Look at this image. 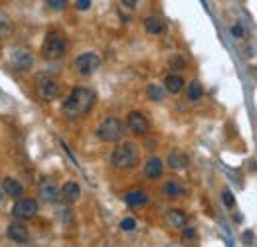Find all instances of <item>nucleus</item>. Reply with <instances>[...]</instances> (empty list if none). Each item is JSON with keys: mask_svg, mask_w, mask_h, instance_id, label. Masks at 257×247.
<instances>
[{"mask_svg": "<svg viewBox=\"0 0 257 247\" xmlns=\"http://www.w3.org/2000/svg\"><path fill=\"white\" fill-rule=\"evenodd\" d=\"M95 105V93L89 87H75L64 101V115L67 119H79Z\"/></svg>", "mask_w": 257, "mask_h": 247, "instance_id": "f257e3e1", "label": "nucleus"}, {"mask_svg": "<svg viewBox=\"0 0 257 247\" xmlns=\"http://www.w3.org/2000/svg\"><path fill=\"white\" fill-rule=\"evenodd\" d=\"M111 164L117 170H131L139 164V149L133 143H123L119 145L113 155H111Z\"/></svg>", "mask_w": 257, "mask_h": 247, "instance_id": "f03ea898", "label": "nucleus"}, {"mask_svg": "<svg viewBox=\"0 0 257 247\" xmlns=\"http://www.w3.org/2000/svg\"><path fill=\"white\" fill-rule=\"evenodd\" d=\"M65 50H67V44H65L64 34L52 30L48 32L46 40H44V48H42V54L46 60L50 62H56V60H62L65 56Z\"/></svg>", "mask_w": 257, "mask_h": 247, "instance_id": "7ed1b4c3", "label": "nucleus"}, {"mask_svg": "<svg viewBox=\"0 0 257 247\" xmlns=\"http://www.w3.org/2000/svg\"><path fill=\"white\" fill-rule=\"evenodd\" d=\"M97 137L103 143H119L125 137V125L117 117H107L97 127Z\"/></svg>", "mask_w": 257, "mask_h": 247, "instance_id": "20e7f679", "label": "nucleus"}, {"mask_svg": "<svg viewBox=\"0 0 257 247\" xmlns=\"http://www.w3.org/2000/svg\"><path fill=\"white\" fill-rule=\"evenodd\" d=\"M99 65H101V58L93 54V52H85V54H81V56H77V60H75V69H77V73L79 75H93L97 69H99Z\"/></svg>", "mask_w": 257, "mask_h": 247, "instance_id": "39448f33", "label": "nucleus"}, {"mask_svg": "<svg viewBox=\"0 0 257 247\" xmlns=\"http://www.w3.org/2000/svg\"><path fill=\"white\" fill-rule=\"evenodd\" d=\"M127 131L131 133V135H135V137H143V135H147V133H149V121H147V117H145L143 113H139V111L128 113Z\"/></svg>", "mask_w": 257, "mask_h": 247, "instance_id": "423d86ee", "label": "nucleus"}, {"mask_svg": "<svg viewBox=\"0 0 257 247\" xmlns=\"http://www.w3.org/2000/svg\"><path fill=\"white\" fill-rule=\"evenodd\" d=\"M38 212V204L36 200H30V198H24V200H18L12 208V216L18 217V219H32Z\"/></svg>", "mask_w": 257, "mask_h": 247, "instance_id": "0eeeda50", "label": "nucleus"}, {"mask_svg": "<svg viewBox=\"0 0 257 247\" xmlns=\"http://www.w3.org/2000/svg\"><path fill=\"white\" fill-rule=\"evenodd\" d=\"M32 54L30 52H26V50H16V52H12V56H10V65L16 69V71H28L30 67H32Z\"/></svg>", "mask_w": 257, "mask_h": 247, "instance_id": "6e6552de", "label": "nucleus"}, {"mask_svg": "<svg viewBox=\"0 0 257 247\" xmlns=\"http://www.w3.org/2000/svg\"><path fill=\"white\" fill-rule=\"evenodd\" d=\"M38 91H40V97H42V99H46V101H54V99L60 97L62 87H60V83L54 81V79H42L40 85H38Z\"/></svg>", "mask_w": 257, "mask_h": 247, "instance_id": "1a4fd4ad", "label": "nucleus"}, {"mask_svg": "<svg viewBox=\"0 0 257 247\" xmlns=\"http://www.w3.org/2000/svg\"><path fill=\"white\" fill-rule=\"evenodd\" d=\"M6 235H8L12 241H16V243H26V241H28V227H26L24 223L12 221V223H8V227H6Z\"/></svg>", "mask_w": 257, "mask_h": 247, "instance_id": "9d476101", "label": "nucleus"}, {"mask_svg": "<svg viewBox=\"0 0 257 247\" xmlns=\"http://www.w3.org/2000/svg\"><path fill=\"white\" fill-rule=\"evenodd\" d=\"M162 172H164V164H162L161 158H157V156L149 158V162L145 164V176L149 180H159L162 176Z\"/></svg>", "mask_w": 257, "mask_h": 247, "instance_id": "9b49d317", "label": "nucleus"}, {"mask_svg": "<svg viewBox=\"0 0 257 247\" xmlns=\"http://www.w3.org/2000/svg\"><path fill=\"white\" fill-rule=\"evenodd\" d=\"M166 162H168V166L172 170H184L190 164V158H188L186 153H182V151H172L168 155V158H166Z\"/></svg>", "mask_w": 257, "mask_h": 247, "instance_id": "f8f14e48", "label": "nucleus"}, {"mask_svg": "<svg viewBox=\"0 0 257 247\" xmlns=\"http://www.w3.org/2000/svg\"><path fill=\"white\" fill-rule=\"evenodd\" d=\"M149 202V194L145 190H128L125 194V204L131 208H139V206H145Z\"/></svg>", "mask_w": 257, "mask_h": 247, "instance_id": "ddd939ff", "label": "nucleus"}, {"mask_svg": "<svg viewBox=\"0 0 257 247\" xmlns=\"http://www.w3.org/2000/svg\"><path fill=\"white\" fill-rule=\"evenodd\" d=\"M186 221H188V217H186V214L182 210H170L166 214V223L170 227H174V229H182L186 225Z\"/></svg>", "mask_w": 257, "mask_h": 247, "instance_id": "4468645a", "label": "nucleus"}, {"mask_svg": "<svg viewBox=\"0 0 257 247\" xmlns=\"http://www.w3.org/2000/svg\"><path fill=\"white\" fill-rule=\"evenodd\" d=\"M162 194L166 198H182L186 194V190H184V186L180 184L178 180H168L166 184L162 186Z\"/></svg>", "mask_w": 257, "mask_h": 247, "instance_id": "2eb2a0df", "label": "nucleus"}, {"mask_svg": "<svg viewBox=\"0 0 257 247\" xmlns=\"http://www.w3.org/2000/svg\"><path fill=\"white\" fill-rule=\"evenodd\" d=\"M62 196H64L65 202L73 204V202L79 200V196H81V188H79L77 182H65L64 188H62Z\"/></svg>", "mask_w": 257, "mask_h": 247, "instance_id": "dca6fc26", "label": "nucleus"}, {"mask_svg": "<svg viewBox=\"0 0 257 247\" xmlns=\"http://www.w3.org/2000/svg\"><path fill=\"white\" fill-rule=\"evenodd\" d=\"M40 198H42L44 202H50V204H52V202H58L60 190L52 184V182H44V184L40 186Z\"/></svg>", "mask_w": 257, "mask_h": 247, "instance_id": "f3484780", "label": "nucleus"}, {"mask_svg": "<svg viewBox=\"0 0 257 247\" xmlns=\"http://www.w3.org/2000/svg\"><path fill=\"white\" fill-rule=\"evenodd\" d=\"M145 28L149 34H155V36H159V34H164L166 30V24L162 22L159 16H147L145 18Z\"/></svg>", "mask_w": 257, "mask_h": 247, "instance_id": "a211bd4d", "label": "nucleus"}, {"mask_svg": "<svg viewBox=\"0 0 257 247\" xmlns=\"http://www.w3.org/2000/svg\"><path fill=\"white\" fill-rule=\"evenodd\" d=\"M182 87H184V79H182L180 75H176V73L166 75V79H164V89H166V91L180 93L182 91Z\"/></svg>", "mask_w": 257, "mask_h": 247, "instance_id": "6ab92c4d", "label": "nucleus"}, {"mask_svg": "<svg viewBox=\"0 0 257 247\" xmlns=\"http://www.w3.org/2000/svg\"><path fill=\"white\" fill-rule=\"evenodd\" d=\"M2 188H4V192H6L8 196H12V198H18V196H22V192H24L22 184H20L18 180H14V178H4V182H2Z\"/></svg>", "mask_w": 257, "mask_h": 247, "instance_id": "aec40b11", "label": "nucleus"}, {"mask_svg": "<svg viewBox=\"0 0 257 247\" xmlns=\"http://www.w3.org/2000/svg\"><path fill=\"white\" fill-rule=\"evenodd\" d=\"M202 95H204V89H202L200 81L198 79L190 81V85H188V97H190V101H198Z\"/></svg>", "mask_w": 257, "mask_h": 247, "instance_id": "412c9836", "label": "nucleus"}, {"mask_svg": "<svg viewBox=\"0 0 257 247\" xmlns=\"http://www.w3.org/2000/svg\"><path fill=\"white\" fill-rule=\"evenodd\" d=\"M147 93H149V97H151L153 101H162V99H164V93H166V89H164V87H161V85L151 83V85L147 87Z\"/></svg>", "mask_w": 257, "mask_h": 247, "instance_id": "4be33fe9", "label": "nucleus"}, {"mask_svg": "<svg viewBox=\"0 0 257 247\" xmlns=\"http://www.w3.org/2000/svg\"><path fill=\"white\" fill-rule=\"evenodd\" d=\"M12 34V22L6 14L0 12V36H10Z\"/></svg>", "mask_w": 257, "mask_h": 247, "instance_id": "5701e85b", "label": "nucleus"}, {"mask_svg": "<svg viewBox=\"0 0 257 247\" xmlns=\"http://www.w3.org/2000/svg\"><path fill=\"white\" fill-rule=\"evenodd\" d=\"M168 65H170V69H184L186 67V60L180 56V54H176V56H172L170 58V62H168Z\"/></svg>", "mask_w": 257, "mask_h": 247, "instance_id": "b1692460", "label": "nucleus"}, {"mask_svg": "<svg viewBox=\"0 0 257 247\" xmlns=\"http://www.w3.org/2000/svg\"><path fill=\"white\" fill-rule=\"evenodd\" d=\"M46 4L52 8V10H56V12H62L67 8V0H46Z\"/></svg>", "mask_w": 257, "mask_h": 247, "instance_id": "393cba45", "label": "nucleus"}, {"mask_svg": "<svg viewBox=\"0 0 257 247\" xmlns=\"http://www.w3.org/2000/svg\"><path fill=\"white\" fill-rule=\"evenodd\" d=\"M222 200H224L225 208H233V206H235V198H233V194H231L229 190H224V194H222Z\"/></svg>", "mask_w": 257, "mask_h": 247, "instance_id": "a878e982", "label": "nucleus"}, {"mask_svg": "<svg viewBox=\"0 0 257 247\" xmlns=\"http://www.w3.org/2000/svg\"><path fill=\"white\" fill-rule=\"evenodd\" d=\"M135 227H137V221H135L133 217H125V219L121 221V229H123V231H133Z\"/></svg>", "mask_w": 257, "mask_h": 247, "instance_id": "bb28decb", "label": "nucleus"}, {"mask_svg": "<svg viewBox=\"0 0 257 247\" xmlns=\"http://www.w3.org/2000/svg\"><path fill=\"white\" fill-rule=\"evenodd\" d=\"M182 237L184 239H196V229H192V227H182Z\"/></svg>", "mask_w": 257, "mask_h": 247, "instance_id": "cd10ccee", "label": "nucleus"}, {"mask_svg": "<svg viewBox=\"0 0 257 247\" xmlns=\"http://www.w3.org/2000/svg\"><path fill=\"white\" fill-rule=\"evenodd\" d=\"M77 10H87L89 6H91V0H77Z\"/></svg>", "mask_w": 257, "mask_h": 247, "instance_id": "c85d7f7f", "label": "nucleus"}, {"mask_svg": "<svg viewBox=\"0 0 257 247\" xmlns=\"http://www.w3.org/2000/svg\"><path fill=\"white\" fill-rule=\"evenodd\" d=\"M231 34H233L235 38H241V36H243V30H241L239 24H235V26H231Z\"/></svg>", "mask_w": 257, "mask_h": 247, "instance_id": "c756f323", "label": "nucleus"}, {"mask_svg": "<svg viewBox=\"0 0 257 247\" xmlns=\"http://www.w3.org/2000/svg\"><path fill=\"white\" fill-rule=\"evenodd\" d=\"M123 2V6H127V8H137V4H139V0H121Z\"/></svg>", "mask_w": 257, "mask_h": 247, "instance_id": "7c9ffc66", "label": "nucleus"}, {"mask_svg": "<svg viewBox=\"0 0 257 247\" xmlns=\"http://www.w3.org/2000/svg\"><path fill=\"white\" fill-rule=\"evenodd\" d=\"M251 239H253V233H251V231H245V233H243V241L247 243V241H251Z\"/></svg>", "mask_w": 257, "mask_h": 247, "instance_id": "2f4dec72", "label": "nucleus"}, {"mask_svg": "<svg viewBox=\"0 0 257 247\" xmlns=\"http://www.w3.org/2000/svg\"><path fill=\"white\" fill-rule=\"evenodd\" d=\"M2 198H4V196H2V190H0V202H2Z\"/></svg>", "mask_w": 257, "mask_h": 247, "instance_id": "473e14b6", "label": "nucleus"}]
</instances>
